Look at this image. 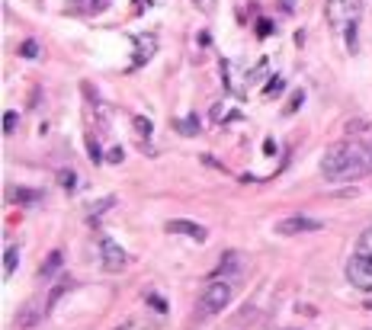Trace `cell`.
Wrapping results in <instances>:
<instances>
[{"instance_id":"cell-1","label":"cell","mask_w":372,"mask_h":330,"mask_svg":"<svg viewBox=\"0 0 372 330\" xmlns=\"http://www.w3.org/2000/svg\"><path fill=\"white\" fill-rule=\"evenodd\" d=\"M237 276H241V260H237V254H225L219 263V270L209 276L202 295H199V317H212L228 308V301L235 298Z\"/></svg>"},{"instance_id":"cell-2","label":"cell","mask_w":372,"mask_h":330,"mask_svg":"<svg viewBox=\"0 0 372 330\" xmlns=\"http://www.w3.org/2000/svg\"><path fill=\"white\" fill-rule=\"evenodd\" d=\"M369 170H372V151L363 148V144H353V142L327 148L324 160H321V173L334 183L359 180V177H366Z\"/></svg>"},{"instance_id":"cell-3","label":"cell","mask_w":372,"mask_h":330,"mask_svg":"<svg viewBox=\"0 0 372 330\" xmlns=\"http://www.w3.org/2000/svg\"><path fill=\"white\" fill-rule=\"evenodd\" d=\"M327 23L331 29L340 36V42L347 46V52H357V32L359 20H363V0H327Z\"/></svg>"},{"instance_id":"cell-4","label":"cell","mask_w":372,"mask_h":330,"mask_svg":"<svg viewBox=\"0 0 372 330\" xmlns=\"http://www.w3.org/2000/svg\"><path fill=\"white\" fill-rule=\"evenodd\" d=\"M347 279L357 285L359 292H372V228L359 234L353 256L347 263Z\"/></svg>"},{"instance_id":"cell-5","label":"cell","mask_w":372,"mask_h":330,"mask_svg":"<svg viewBox=\"0 0 372 330\" xmlns=\"http://www.w3.org/2000/svg\"><path fill=\"white\" fill-rule=\"evenodd\" d=\"M99 263H103V270L106 273H122L125 266H129V254L116 244L113 238H99Z\"/></svg>"},{"instance_id":"cell-6","label":"cell","mask_w":372,"mask_h":330,"mask_svg":"<svg viewBox=\"0 0 372 330\" xmlns=\"http://www.w3.org/2000/svg\"><path fill=\"white\" fill-rule=\"evenodd\" d=\"M318 228H321V221L308 215H292V218L276 221V234H305V231H318Z\"/></svg>"},{"instance_id":"cell-7","label":"cell","mask_w":372,"mask_h":330,"mask_svg":"<svg viewBox=\"0 0 372 330\" xmlns=\"http://www.w3.org/2000/svg\"><path fill=\"white\" fill-rule=\"evenodd\" d=\"M135 48H138V55H135V61H132V68H142V64H148L151 55L158 52V36H154V32H138Z\"/></svg>"},{"instance_id":"cell-8","label":"cell","mask_w":372,"mask_h":330,"mask_svg":"<svg viewBox=\"0 0 372 330\" xmlns=\"http://www.w3.org/2000/svg\"><path fill=\"white\" fill-rule=\"evenodd\" d=\"M167 231L170 234H186V238H193L196 244H202V240L209 238L202 225H196V221H183V218H174V221H167Z\"/></svg>"},{"instance_id":"cell-9","label":"cell","mask_w":372,"mask_h":330,"mask_svg":"<svg viewBox=\"0 0 372 330\" xmlns=\"http://www.w3.org/2000/svg\"><path fill=\"white\" fill-rule=\"evenodd\" d=\"M39 199H42L39 189H23V186L10 189V202H13V205H32V202H39Z\"/></svg>"},{"instance_id":"cell-10","label":"cell","mask_w":372,"mask_h":330,"mask_svg":"<svg viewBox=\"0 0 372 330\" xmlns=\"http://www.w3.org/2000/svg\"><path fill=\"white\" fill-rule=\"evenodd\" d=\"M58 270H61V250H52V254L46 256V263H42V270H39V279H42V282H48V279H52Z\"/></svg>"},{"instance_id":"cell-11","label":"cell","mask_w":372,"mask_h":330,"mask_svg":"<svg viewBox=\"0 0 372 330\" xmlns=\"http://www.w3.org/2000/svg\"><path fill=\"white\" fill-rule=\"evenodd\" d=\"M71 289H74V282H71V279H61V285L58 289H52V295H48V308H55L61 301V295L64 292H71Z\"/></svg>"},{"instance_id":"cell-12","label":"cell","mask_w":372,"mask_h":330,"mask_svg":"<svg viewBox=\"0 0 372 330\" xmlns=\"http://www.w3.org/2000/svg\"><path fill=\"white\" fill-rule=\"evenodd\" d=\"M132 125H135V132H138V138H151V122L144 119V116H132Z\"/></svg>"},{"instance_id":"cell-13","label":"cell","mask_w":372,"mask_h":330,"mask_svg":"<svg viewBox=\"0 0 372 330\" xmlns=\"http://www.w3.org/2000/svg\"><path fill=\"white\" fill-rule=\"evenodd\" d=\"M87 151H90V160H93V164H103V151L97 148V142H93V135H87Z\"/></svg>"},{"instance_id":"cell-14","label":"cell","mask_w":372,"mask_h":330,"mask_svg":"<svg viewBox=\"0 0 372 330\" xmlns=\"http://www.w3.org/2000/svg\"><path fill=\"white\" fill-rule=\"evenodd\" d=\"M16 247H10L7 250V263H4V276H13V270H16Z\"/></svg>"},{"instance_id":"cell-15","label":"cell","mask_w":372,"mask_h":330,"mask_svg":"<svg viewBox=\"0 0 372 330\" xmlns=\"http://www.w3.org/2000/svg\"><path fill=\"white\" fill-rule=\"evenodd\" d=\"M148 301H151V308L158 311V315H167V301L160 298V295H148Z\"/></svg>"},{"instance_id":"cell-16","label":"cell","mask_w":372,"mask_h":330,"mask_svg":"<svg viewBox=\"0 0 372 330\" xmlns=\"http://www.w3.org/2000/svg\"><path fill=\"white\" fill-rule=\"evenodd\" d=\"M20 55H23V58H39V46L36 42H23V46H20Z\"/></svg>"},{"instance_id":"cell-17","label":"cell","mask_w":372,"mask_h":330,"mask_svg":"<svg viewBox=\"0 0 372 330\" xmlns=\"http://www.w3.org/2000/svg\"><path fill=\"white\" fill-rule=\"evenodd\" d=\"M36 321H39L36 311H23V315L16 317V324H20V327H29V324H36Z\"/></svg>"},{"instance_id":"cell-18","label":"cell","mask_w":372,"mask_h":330,"mask_svg":"<svg viewBox=\"0 0 372 330\" xmlns=\"http://www.w3.org/2000/svg\"><path fill=\"white\" fill-rule=\"evenodd\" d=\"M196 4V10H202V13H212L215 7H219V0H193Z\"/></svg>"},{"instance_id":"cell-19","label":"cell","mask_w":372,"mask_h":330,"mask_svg":"<svg viewBox=\"0 0 372 330\" xmlns=\"http://www.w3.org/2000/svg\"><path fill=\"white\" fill-rule=\"evenodd\" d=\"M58 177H61V186H64V189H74V173H71V170H61Z\"/></svg>"},{"instance_id":"cell-20","label":"cell","mask_w":372,"mask_h":330,"mask_svg":"<svg viewBox=\"0 0 372 330\" xmlns=\"http://www.w3.org/2000/svg\"><path fill=\"white\" fill-rule=\"evenodd\" d=\"M270 32H273V23H270V20H260V23H257V36H270Z\"/></svg>"},{"instance_id":"cell-21","label":"cell","mask_w":372,"mask_h":330,"mask_svg":"<svg viewBox=\"0 0 372 330\" xmlns=\"http://www.w3.org/2000/svg\"><path fill=\"white\" fill-rule=\"evenodd\" d=\"M199 122H196V116H190V119H186V128H180V132H186V135H196V132H199Z\"/></svg>"},{"instance_id":"cell-22","label":"cell","mask_w":372,"mask_h":330,"mask_svg":"<svg viewBox=\"0 0 372 330\" xmlns=\"http://www.w3.org/2000/svg\"><path fill=\"white\" fill-rule=\"evenodd\" d=\"M16 128V113H7L4 116V132H13Z\"/></svg>"},{"instance_id":"cell-23","label":"cell","mask_w":372,"mask_h":330,"mask_svg":"<svg viewBox=\"0 0 372 330\" xmlns=\"http://www.w3.org/2000/svg\"><path fill=\"white\" fill-rule=\"evenodd\" d=\"M109 160H113V164H122V148H113V151H109Z\"/></svg>"},{"instance_id":"cell-24","label":"cell","mask_w":372,"mask_h":330,"mask_svg":"<svg viewBox=\"0 0 372 330\" xmlns=\"http://www.w3.org/2000/svg\"><path fill=\"white\" fill-rule=\"evenodd\" d=\"M103 4H109V0H93V7H90V10H103Z\"/></svg>"},{"instance_id":"cell-25","label":"cell","mask_w":372,"mask_h":330,"mask_svg":"<svg viewBox=\"0 0 372 330\" xmlns=\"http://www.w3.org/2000/svg\"><path fill=\"white\" fill-rule=\"evenodd\" d=\"M148 4H151V0H138V10H144V7H148Z\"/></svg>"}]
</instances>
